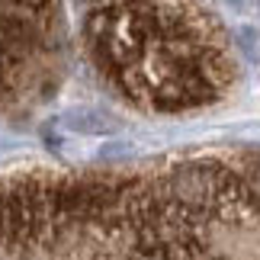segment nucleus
<instances>
[{
  "label": "nucleus",
  "mask_w": 260,
  "mask_h": 260,
  "mask_svg": "<svg viewBox=\"0 0 260 260\" xmlns=\"http://www.w3.org/2000/svg\"><path fill=\"white\" fill-rule=\"evenodd\" d=\"M0 260H260V145L0 167Z\"/></svg>",
  "instance_id": "f257e3e1"
},
{
  "label": "nucleus",
  "mask_w": 260,
  "mask_h": 260,
  "mask_svg": "<svg viewBox=\"0 0 260 260\" xmlns=\"http://www.w3.org/2000/svg\"><path fill=\"white\" fill-rule=\"evenodd\" d=\"M81 42L100 81L142 113H193L218 103L238 81L232 36L203 7H93L81 19Z\"/></svg>",
  "instance_id": "f03ea898"
},
{
  "label": "nucleus",
  "mask_w": 260,
  "mask_h": 260,
  "mask_svg": "<svg viewBox=\"0 0 260 260\" xmlns=\"http://www.w3.org/2000/svg\"><path fill=\"white\" fill-rule=\"evenodd\" d=\"M68 55V19L52 4H0V116L55 87Z\"/></svg>",
  "instance_id": "7ed1b4c3"
}]
</instances>
